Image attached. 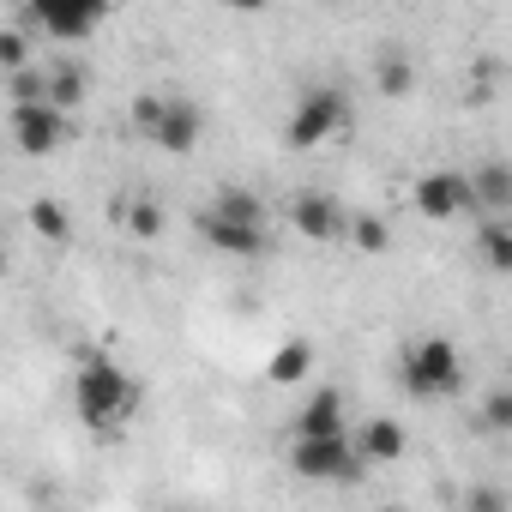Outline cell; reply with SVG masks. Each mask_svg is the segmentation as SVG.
<instances>
[{"label": "cell", "mask_w": 512, "mask_h": 512, "mask_svg": "<svg viewBox=\"0 0 512 512\" xmlns=\"http://www.w3.org/2000/svg\"><path fill=\"white\" fill-rule=\"evenodd\" d=\"M464 512H512V494H500L494 482H476L464 494Z\"/></svg>", "instance_id": "cell-26"}, {"label": "cell", "mask_w": 512, "mask_h": 512, "mask_svg": "<svg viewBox=\"0 0 512 512\" xmlns=\"http://www.w3.org/2000/svg\"><path fill=\"white\" fill-rule=\"evenodd\" d=\"M308 374H314V344H308V338L278 344L272 362H266V380H272V386H302Z\"/></svg>", "instance_id": "cell-17"}, {"label": "cell", "mask_w": 512, "mask_h": 512, "mask_svg": "<svg viewBox=\"0 0 512 512\" xmlns=\"http://www.w3.org/2000/svg\"><path fill=\"white\" fill-rule=\"evenodd\" d=\"M85 97H91V73H85L79 61H49V103H55L61 115H73Z\"/></svg>", "instance_id": "cell-16"}, {"label": "cell", "mask_w": 512, "mask_h": 512, "mask_svg": "<svg viewBox=\"0 0 512 512\" xmlns=\"http://www.w3.org/2000/svg\"><path fill=\"white\" fill-rule=\"evenodd\" d=\"M290 440H350V416H344V398H338V386H320L302 410H296V422H290Z\"/></svg>", "instance_id": "cell-9"}, {"label": "cell", "mask_w": 512, "mask_h": 512, "mask_svg": "<svg viewBox=\"0 0 512 512\" xmlns=\"http://www.w3.org/2000/svg\"><path fill=\"white\" fill-rule=\"evenodd\" d=\"M290 470L308 476V482L356 488L368 476V458L356 452V440H290Z\"/></svg>", "instance_id": "cell-4"}, {"label": "cell", "mask_w": 512, "mask_h": 512, "mask_svg": "<svg viewBox=\"0 0 512 512\" xmlns=\"http://www.w3.org/2000/svg\"><path fill=\"white\" fill-rule=\"evenodd\" d=\"M25 223H31L49 247H67V241H73V217H67V205H61V199H31Z\"/></svg>", "instance_id": "cell-19"}, {"label": "cell", "mask_w": 512, "mask_h": 512, "mask_svg": "<svg viewBox=\"0 0 512 512\" xmlns=\"http://www.w3.org/2000/svg\"><path fill=\"white\" fill-rule=\"evenodd\" d=\"M344 241H350L356 253H386V247H392V223H386L380 211H356V217H350V235H344Z\"/></svg>", "instance_id": "cell-21"}, {"label": "cell", "mask_w": 512, "mask_h": 512, "mask_svg": "<svg viewBox=\"0 0 512 512\" xmlns=\"http://www.w3.org/2000/svg\"><path fill=\"white\" fill-rule=\"evenodd\" d=\"M7 133L25 157H55L67 145V115L55 103H37V109H13L7 115Z\"/></svg>", "instance_id": "cell-6"}, {"label": "cell", "mask_w": 512, "mask_h": 512, "mask_svg": "<svg viewBox=\"0 0 512 512\" xmlns=\"http://www.w3.org/2000/svg\"><path fill=\"white\" fill-rule=\"evenodd\" d=\"M476 260L500 278H512V217H482L476 229Z\"/></svg>", "instance_id": "cell-14"}, {"label": "cell", "mask_w": 512, "mask_h": 512, "mask_svg": "<svg viewBox=\"0 0 512 512\" xmlns=\"http://www.w3.org/2000/svg\"><path fill=\"white\" fill-rule=\"evenodd\" d=\"M103 19H109L103 0H37V7H19V25L43 31L49 43H85Z\"/></svg>", "instance_id": "cell-5"}, {"label": "cell", "mask_w": 512, "mask_h": 512, "mask_svg": "<svg viewBox=\"0 0 512 512\" xmlns=\"http://www.w3.org/2000/svg\"><path fill=\"white\" fill-rule=\"evenodd\" d=\"M344 127H350V103H344V91L314 85V91H302L296 115L284 121V145H290V151H320V145L338 139Z\"/></svg>", "instance_id": "cell-3"}, {"label": "cell", "mask_w": 512, "mask_h": 512, "mask_svg": "<svg viewBox=\"0 0 512 512\" xmlns=\"http://www.w3.org/2000/svg\"><path fill=\"white\" fill-rule=\"evenodd\" d=\"M380 512H398V506H380Z\"/></svg>", "instance_id": "cell-28"}, {"label": "cell", "mask_w": 512, "mask_h": 512, "mask_svg": "<svg viewBox=\"0 0 512 512\" xmlns=\"http://www.w3.org/2000/svg\"><path fill=\"white\" fill-rule=\"evenodd\" d=\"M290 223H296V235H308V241H344V235H350V211H344L332 193H320V187H302V193L290 199Z\"/></svg>", "instance_id": "cell-7"}, {"label": "cell", "mask_w": 512, "mask_h": 512, "mask_svg": "<svg viewBox=\"0 0 512 512\" xmlns=\"http://www.w3.org/2000/svg\"><path fill=\"white\" fill-rule=\"evenodd\" d=\"M199 235H205V247L229 253V260H260V253H266V229L229 223V217H217V211H205V217H199Z\"/></svg>", "instance_id": "cell-10"}, {"label": "cell", "mask_w": 512, "mask_h": 512, "mask_svg": "<svg viewBox=\"0 0 512 512\" xmlns=\"http://www.w3.org/2000/svg\"><path fill=\"white\" fill-rule=\"evenodd\" d=\"M163 115H169V97H157V91H145V97H133V127H139L145 139H157V127H163Z\"/></svg>", "instance_id": "cell-25"}, {"label": "cell", "mask_w": 512, "mask_h": 512, "mask_svg": "<svg viewBox=\"0 0 512 512\" xmlns=\"http://www.w3.org/2000/svg\"><path fill=\"white\" fill-rule=\"evenodd\" d=\"M199 133H205V109L193 103V97H169V115H163V127H157V151H169V157H181V151H193L199 145Z\"/></svg>", "instance_id": "cell-11"}, {"label": "cell", "mask_w": 512, "mask_h": 512, "mask_svg": "<svg viewBox=\"0 0 512 512\" xmlns=\"http://www.w3.org/2000/svg\"><path fill=\"white\" fill-rule=\"evenodd\" d=\"M398 380L410 398H452L464 386V356L452 338L428 332V338H410L404 344V362H398Z\"/></svg>", "instance_id": "cell-2"}, {"label": "cell", "mask_w": 512, "mask_h": 512, "mask_svg": "<svg viewBox=\"0 0 512 512\" xmlns=\"http://www.w3.org/2000/svg\"><path fill=\"white\" fill-rule=\"evenodd\" d=\"M0 67H7V79H13V73H31V37H25L19 19L0 25Z\"/></svg>", "instance_id": "cell-23"}, {"label": "cell", "mask_w": 512, "mask_h": 512, "mask_svg": "<svg viewBox=\"0 0 512 512\" xmlns=\"http://www.w3.org/2000/svg\"><path fill=\"white\" fill-rule=\"evenodd\" d=\"M374 85H380V97H392V103L410 97V91H416V61H410L398 43H386L380 61H374Z\"/></svg>", "instance_id": "cell-15"}, {"label": "cell", "mask_w": 512, "mask_h": 512, "mask_svg": "<svg viewBox=\"0 0 512 512\" xmlns=\"http://www.w3.org/2000/svg\"><path fill=\"white\" fill-rule=\"evenodd\" d=\"M73 410L85 428L97 434H115L133 410H139V380L127 368H115L109 356H85L79 374H73Z\"/></svg>", "instance_id": "cell-1"}, {"label": "cell", "mask_w": 512, "mask_h": 512, "mask_svg": "<svg viewBox=\"0 0 512 512\" xmlns=\"http://www.w3.org/2000/svg\"><path fill=\"white\" fill-rule=\"evenodd\" d=\"M410 193H416V211H422V217H434V223H446V217H458V211H470V205H476L470 175H458V169H434V175H422Z\"/></svg>", "instance_id": "cell-8"}, {"label": "cell", "mask_w": 512, "mask_h": 512, "mask_svg": "<svg viewBox=\"0 0 512 512\" xmlns=\"http://www.w3.org/2000/svg\"><path fill=\"white\" fill-rule=\"evenodd\" d=\"M476 428H482V434H512V386H488V392H482Z\"/></svg>", "instance_id": "cell-22"}, {"label": "cell", "mask_w": 512, "mask_h": 512, "mask_svg": "<svg viewBox=\"0 0 512 512\" xmlns=\"http://www.w3.org/2000/svg\"><path fill=\"white\" fill-rule=\"evenodd\" d=\"M211 211L229 217V223H247V229H266V199L253 193V187H217Z\"/></svg>", "instance_id": "cell-18"}, {"label": "cell", "mask_w": 512, "mask_h": 512, "mask_svg": "<svg viewBox=\"0 0 512 512\" xmlns=\"http://www.w3.org/2000/svg\"><path fill=\"white\" fill-rule=\"evenodd\" d=\"M350 440H356V452H362L368 464H398V458H404V446H410L404 422H392V416H374V422H362Z\"/></svg>", "instance_id": "cell-13"}, {"label": "cell", "mask_w": 512, "mask_h": 512, "mask_svg": "<svg viewBox=\"0 0 512 512\" xmlns=\"http://www.w3.org/2000/svg\"><path fill=\"white\" fill-rule=\"evenodd\" d=\"M470 193H476L482 217H512V163H500V157L476 163L470 169Z\"/></svg>", "instance_id": "cell-12"}, {"label": "cell", "mask_w": 512, "mask_h": 512, "mask_svg": "<svg viewBox=\"0 0 512 512\" xmlns=\"http://www.w3.org/2000/svg\"><path fill=\"white\" fill-rule=\"evenodd\" d=\"M169 512H193V506H169Z\"/></svg>", "instance_id": "cell-27"}, {"label": "cell", "mask_w": 512, "mask_h": 512, "mask_svg": "<svg viewBox=\"0 0 512 512\" xmlns=\"http://www.w3.org/2000/svg\"><path fill=\"white\" fill-rule=\"evenodd\" d=\"M7 97H13V109H37V103H49V67L13 73V79H7Z\"/></svg>", "instance_id": "cell-24"}, {"label": "cell", "mask_w": 512, "mask_h": 512, "mask_svg": "<svg viewBox=\"0 0 512 512\" xmlns=\"http://www.w3.org/2000/svg\"><path fill=\"white\" fill-rule=\"evenodd\" d=\"M121 223H127L133 241H157L163 235V205L145 199V193H133V199H121Z\"/></svg>", "instance_id": "cell-20"}]
</instances>
